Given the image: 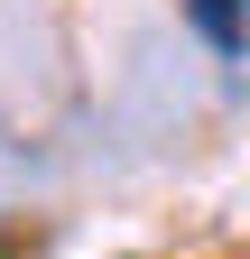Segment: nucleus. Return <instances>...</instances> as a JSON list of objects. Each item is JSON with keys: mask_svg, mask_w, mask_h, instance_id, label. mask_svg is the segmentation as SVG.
<instances>
[{"mask_svg": "<svg viewBox=\"0 0 250 259\" xmlns=\"http://www.w3.org/2000/svg\"><path fill=\"white\" fill-rule=\"evenodd\" d=\"M185 10H195V28H204L223 56H241V19H232V0H185Z\"/></svg>", "mask_w": 250, "mask_h": 259, "instance_id": "1", "label": "nucleus"}]
</instances>
